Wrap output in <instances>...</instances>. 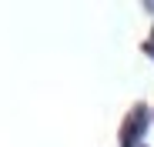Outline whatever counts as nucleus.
<instances>
[{
	"instance_id": "nucleus-1",
	"label": "nucleus",
	"mask_w": 154,
	"mask_h": 147,
	"mask_svg": "<svg viewBox=\"0 0 154 147\" xmlns=\"http://www.w3.org/2000/svg\"><path fill=\"white\" fill-rule=\"evenodd\" d=\"M147 127H151V110H147L144 104H137L131 114H127L124 127H121V147H141Z\"/></svg>"
},
{
	"instance_id": "nucleus-2",
	"label": "nucleus",
	"mask_w": 154,
	"mask_h": 147,
	"mask_svg": "<svg viewBox=\"0 0 154 147\" xmlns=\"http://www.w3.org/2000/svg\"><path fill=\"white\" fill-rule=\"evenodd\" d=\"M144 54H147V57H151V60H154V30H151V40H147V44H144Z\"/></svg>"
}]
</instances>
